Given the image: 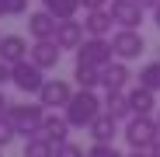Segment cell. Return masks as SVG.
<instances>
[{"instance_id":"cell-1","label":"cell","mask_w":160,"mask_h":157,"mask_svg":"<svg viewBox=\"0 0 160 157\" xmlns=\"http://www.w3.org/2000/svg\"><path fill=\"white\" fill-rule=\"evenodd\" d=\"M63 112H66V119H70L73 129H84V126H91L104 112V101H98V94L91 87H80V91H73V98H70V105Z\"/></svg>"},{"instance_id":"cell-2","label":"cell","mask_w":160,"mask_h":157,"mask_svg":"<svg viewBox=\"0 0 160 157\" xmlns=\"http://www.w3.org/2000/svg\"><path fill=\"white\" fill-rule=\"evenodd\" d=\"M45 112H49V108H45L42 101H38V105H11V108H7V119L14 122V129H18V133L28 140V136H35L38 129H42Z\"/></svg>"},{"instance_id":"cell-3","label":"cell","mask_w":160,"mask_h":157,"mask_svg":"<svg viewBox=\"0 0 160 157\" xmlns=\"http://www.w3.org/2000/svg\"><path fill=\"white\" fill-rule=\"evenodd\" d=\"M125 140L132 150H150L157 140H160V126L150 119V115H132L125 122Z\"/></svg>"},{"instance_id":"cell-4","label":"cell","mask_w":160,"mask_h":157,"mask_svg":"<svg viewBox=\"0 0 160 157\" xmlns=\"http://www.w3.org/2000/svg\"><path fill=\"white\" fill-rule=\"evenodd\" d=\"M112 60H115V49L104 35H87L84 45L77 49V63H87V66H98V70H104Z\"/></svg>"},{"instance_id":"cell-5","label":"cell","mask_w":160,"mask_h":157,"mask_svg":"<svg viewBox=\"0 0 160 157\" xmlns=\"http://www.w3.org/2000/svg\"><path fill=\"white\" fill-rule=\"evenodd\" d=\"M11 70H14V81H11V84H14L18 91H24V94H38V91L45 87V70L35 66L32 60H21V63H14Z\"/></svg>"},{"instance_id":"cell-6","label":"cell","mask_w":160,"mask_h":157,"mask_svg":"<svg viewBox=\"0 0 160 157\" xmlns=\"http://www.w3.org/2000/svg\"><path fill=\"white\" fill-rule=\"evenodd\" d=\"M112 49H115V60H139L143 52H146V42H143V35L136 32V28H118L115 35H112Z\"/></svg>"},{"instance_id":"cell-7","label":"cell","mask_w":160,"mask_h":157,"mask_svg":"<svg viewBox=\"0 0 160 157\" xmlns=\"http://www.w3.org/2000/svg\"><path fill=\"white\" fill-rule=\"evenodd\" d=\"M59 56H63V49L56 39H35V45L28 49V60L42 70H56L59 66Z\"/></svg>"},{"instance_id":"cell-8","label":"cell","mask_w":160,"mask_h":157,"mask_svg":"<svg viewBox=\"0 0 160 157\" xmlns=\"http://www.w3.org/2000/svg\"><path fill=\"white\" fill-rule=\"evenodd\" d=\"M70 98H73V87L66 84V81H45V87L38 91V101L45 105V108H66L70 105Z\"/></svg>"},{"instance_id":"cell-9","label":"cell","mask_w":160,"mask_h":157,"mask_svg":"<svg viewBox=\"0 0 160 157\" xmlns=\"http://www.w3.org/2000/svg\"><path fill=\"white\" fill-rule=\"evenodd\" d=\"M112 18L118 28H139L143 24V7L136 4V0H112Z\"/></svg>"},{"instance_id":"cell-10","label":"cell","mask_w":160,"mask_h":157,"mask_svg":"<svg viewBox=\"0 0 160 157\" xmlns=\"http://www.w3.org/2000/svg\"><path fill=\"white\" fill-rule=\"evenodd\" d=\"M84 35H87L84 21H73V18L59 21V28H56V42H59V49H73V52L84 45Z\"/></svg>"},{"instance_id":"cell-11","label":"cell","mask_w":160,"mask_h":157,"mask_svg":"<svg viewBox=\"0 0 160 157\" xmlns=\"http://www.w3.org/2000/svg\"><path fill=\"white\" fill-rule=\"evenodd\" d=\"M70 129H73V126H70V119H66V115L45 112V119H42V129H38V133L59 147V143H66V140H70Z\"/></svg>"},{"instance_id":"cell-12","label":"cell","mask_w":160,"mask_h":157,"mask_svg":"<svg viewBox=\"0 0 160 157\" xmlns=\"http://www.w3.org/2000/svg\"><path fill=\"white\" fill-rule=\"evenodd\" d=\"M56 28H59V18H52L45 7L28 14V35L32 39H56Z\"/></svg>"},{"instance_id":"cell-13","label":"cell","mask_w":160,"mask_h":157,"mask_svg":"<svg viewBox=\"0 0 160 157\" xmlns=\"http://www.w3.org/2000/svg\"><path fill=\"white\" fill-rule=\"evenodd\" d=\"M129 66H125V60H112L108 66L101 70V84H104V91H122L125 84H129Z\"/></svg>"},{"instance_id":"cell-14","label":"cell","mask_w":160,"mask_h":157,"mask_svg":"<svg viewBox=\"0 0 160 157\" xmlns=\"http://www.w3.org/2000/svg\"><path fill=\"white\" fill-rule=\"evenodd\" d=\"M0 60L11 63V66L28 60V42H24V35H4L0 39Z\"/></svg>"},{"instance_id":"cell-15","label":"cell","mask_w":160,"mask_h":157,"mask_svg":"<svg viewBox=\"0 0 160 157\" xmlns=\"http://www.w3.org/2000/svg\"><path fill=\"white\" fill-rule=\"evenodd\" d=\"M112 24H115V18H112L108 7L84 11V28H87V35H108V32H112Z\"/></svg>"},{"instance_id":"cell-16","label":"cell","mask_w":160,"mask_h":157,"mask_svg":"<svg viewBox=\"0 0 160 157\" xmlns=\"http://www.w3.org/2000/svg\"><path fill=\"white\" fill-rule=\"evenodd\" d=\"M87 129H91L94 143H112V140H115V133H118V119H115V115H108V112H101Z\"/></svg>"},{"instance_id":"cell-17","label":"cell","mask_w":160,"mask_h":157,"mask_svg":"<svg viewBox=\"0 0 160 157\" xmlns=\"http://www.w3.org/2000/svg\"><path fill=\"white\" fill-rule=\"evenodd\" d=\"M157 91H150V87H132L129 91V105H132V115H150L153 112V105H157V98H153Z\"/></svg>"},{"instance_id":"cell-18","label":"cell","mask_w":160,"mask_h":157,"mask_svg":"<svg viewBox=\"0 0 160 157\" xmlns=\"http://www.w3.org/2000/svg\"><path fill=\"white\" fill-rule=\"evenodd\" d=\"M104 112L108 115H115V119H132V105H129V94H122V91H108L104 94Z\"/></svg>"},{"instance_id":"cell-19","label":"cell","mask_w":160,"mask_h":157,"mask_svg":"<svg viewBox=\"0 0 160 157\" xmlns=\"http://www.w3.org/2000/svg\"><path fill=\"white\" fill-rule=\"evenodd\" d=\"M24 157H56V143L45 140L42 133H35L24 140Z\"/></svg>"},{"instance_id":"cell-20","label":"cell","mask_w":160,"mask_h":157,"mask_svg":"<svg viewBox=\"0 0 160 157\" xmlns=\"http://www.w3.org/2000/svg\"><path fill=\"white\" fill-rule=\"evenodd\" d=\"M42 7H45L52 18L66 21V18H77V11H80V0H42Z\"/></svg>"},{"instance_id":"cell-21","label":"cell","mask_w":160,"mask_h":157,"mask_svg":"<svg viewBox=\"0 0 160 157\" xmlns=\"http://www.w3.org/2000/svg\"><path fill=\"white\" fill-rule=\"evenodd\" d=\"M73 81H77L80 87H91V91H94V87L101 84V70H98V66H87V63H77V66H73Z\"/></svg>"},{"instance_id":"cell-22","label":"cell","mask_w":160,"mask_h":157,"mask_svg":"<svg viewBox=\"0 0 160 157\" xmlns=\"http://www.w3.org/2000/svg\"><path fill=\"white\" fill-rule=\"evenodd\" d=\"M139 84L150 87V91H160V60H153L139 70Z\"/></svg>"},{"instance_id":"cell-23","label":"cell","mask_w":160,"mask_h":157,"mask_svg":"<svg viewBox=\"0 0 160 157\" xmlns=\"http://www.w3.org/2000/svg\"><path fill=\"white\" fill-rule=\"evenodd\" d=\"M18 136V129H14V122L7 119V115H0V147H7L11 140Z\"/></svg>"},{"instance_id":"cell-24","label":"cell","mask_w":160,"mask_h":157,"mask_svg":"<svg viewBox=\"0 0 160 157\" xmlns=\"http://www.w3.org/2000/svg\"><path fill=\"white\" fill-rule=\"evenodd\" d=\"M87 157H122V154L115 150V143H94L87 150Z\"/></svg>"},{"instance_id":"cell-25","label":"cell","mask_w":160,"mask_h":157,"mask_svg":"<svg viewBox=\"0 0 160 157\" xmlns=\"http://www.w3.org/2000/svg\"><path fill=\"white\" fill-rule=\"evenodd\" d=\"M56 157H87V154L80 150L77 143H70V140H66V143H59V147H56Z\"/></svg>"},{"instance_id":"cell-26","label":"cell","mask_w":160,"mask_h":157,"mask_svg":"<svg viewBox=\"0 0 160 157\" xmlns=\"http://www.w3.org/2000/svg\"><path fill=\"white\" fill-rule=\"evenodd\" d=\"M14 81V70H11V63H4V60H0V87H4V84H11Z\"/></svg>"},{"instance_id":"cell-27","label":"cell","mask_w":160,"mask_h":157,"mask_svg":"<svg viewBox=\"0 0 160 157\" xmlns=\"http://www.w3.org/2000/svg\"><path fill=\"white\" fill-rule=\"evenodd\" d=\"M7 7H11V14L18 18V14H24V11H28V0H7Z\"/></svg>"},{"instance_id":"cell-28","label":"cell","mask_w":160,"mask_h":157,"mask_svg":"<svg viewBox=\"0 0 160 157\" xmlns=\"http://www.w3.org/2000/svg\"><path fill=\"white\" fill-rule=\"evenodd\" d=\"M104 4H108V0H80L84 11H98V7H104Z\"/></svg>"},{"instance_id":"cell-29","label":"cell","mask_w":160,"mask_h":157,"mask_svg":"<svg viewBox=\"0 0 160 157\" xmlns=\"http://www.w3.org/2000/svg\"><path fill=\"white\" fill-rule=\"evenodd\" d=\"M136 4H139L143 11H157V4H160V0H136Z\"/></svg>"},{"instance_id":"cell-30","label":"cell","mask_w":160,"mask_h":157,"mask_svg":"<svg viewBox=\"0 0 160 157\" xmlns=\"http://www.w3.org/2000/svg\"><path fill=\"white\" fill-rule=\"evenodd\" d=\"M7 108H11V101L4 98V87H0V115H7Z\"/></svg>"},{"instance_id":"cell-31","label":"cell","mask_w":160,"mask_h":157,"mask_svg":"<svg viewBox=\"0 0 160 157\" xmlns=\"http://www.w3.org/2000/svg\"><path fill=\"white\" fill-rule=\"evenodd\" d=\"M150 157H160V140H157V143L150 147Z\"/></svg>"},{"instance_id":"cell-32","label":"cell","mask_w":160,"mask_h":157,"mask_svg":"<svg viewBox=\"0 0 160 157\" xmlns=\"http://www.w3.org/2000/svg\"><path fill=\"white\" fill-rule=\"evenodd\" d=\"M4 14H11V7H7V0H0V18Z\"/></svg>"},{"instance_id":"cell-33","label":"cell","mask_w":160,"mask_h":157,"mask_svg":"<svg viewBox=\"0 0 160 157\" xmlns=\"http://www.w3.org/2000/svg\"><path fill=\"white\" fill-rule=\"evenodd\" d=\"M129 157H150V150H132Z\"/></svg>"},{"instance_id":"cell-34","label":"cell","mask_w":160,"mask_h":157,"mask_svg":"<svg viewBox=\"0 0 160 157\" xmlns=\"http://www.w3.org/2000/svg\"><path fill=\"white\" fill-rule=\"evenodd\" d=\"M153 21H157V28H160V4H157V11H153Z\"/></svg>"},{"instance_id":"cell-35","label":"cell","mask_w":160,"mask_h":157,"mask_svg":"<svg viewBox=\"0 0 160 157\" xmlns=\"http://www.w3.org/2000/svg\"><path fill=\"white\" fill-rule=\"evenodd\" d=\"M157 126H160V115H157Z\"/></svg>"},{"instance_id":"cell-36","label":"cell","mask_w":160,"mask_h":157,"mask_svg":"<svg viewBox=\"0 0 160 157\" xmlns=\"http://www.w3.org/2000/svg\"><path fill=\"white\" fill-rule=\"evenodd\" d=\"M0 150H4V147H0Z\"/></svg>"},{"instance_id":"cell-37","label":"cell","mask_w":160,"mask_h":157,"mask_svg":"<svg viewBox=\"0 0 160 157\" xmlns=\"http://www.w3.org/2000/svg\"><path fill=\"white\" fill-rule=\"evenodd\" d=\"M0 39H4V35H0Z\"/></svg>"}]
</instances>
